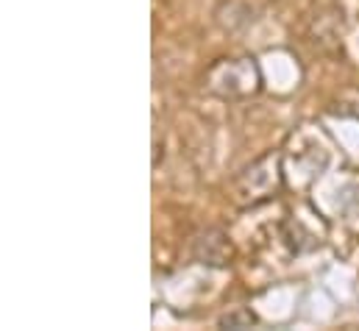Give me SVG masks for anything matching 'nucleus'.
I'll return each mask as SVG.
<instances>
[{
	"mask_svg": "<svg viewBox=\"0 0 359 331\" xmlns=\"http://www.w3.org/2000/svg\"><path fill=\"white\" fill-rule=\"evenodd\" d=\"M206 89L217 97H248L262 89V73L254 56L220 59L206 73Z\"/></svg>",
	"mask_w": 359,
	"mask_h": 331,
	"instance_id": "obj_1",
	"label": "nucleus"
},
{
	"mask_svg": "<svg viewBox=\"0 0 359 331\" xmlns=\"http://www.w3.org/2000/svg\"><path fill=\"white\" fill-rule=\"evenodd\" d=\"M231 256V245L226 240L223 231L209 229L198 243H195V259H201L203 264H226Z\"/></svg>",
	"mask_w": 359,
	"mask_h": 331,
	"instance_id": "obj_2",
	"label": "nucleus"
},
{
	"mask_svg": "<svg viewBox=\"0 0 359 331\" xmlns=\"http://www.w3.org/2000/svg\"><path fill=\"white\" fill-rule=\"evenodd\" d=\"M259 320H257V315L251 312V309H234V312H229V315H223L220 320H217V326L220 329H251V326H257Z\"/></svg>",
	"mask_w": 359,
	"mask_h": 331,
	"instance_id": "obj_3",
	"label": "nucleus"
}]
</instances>
